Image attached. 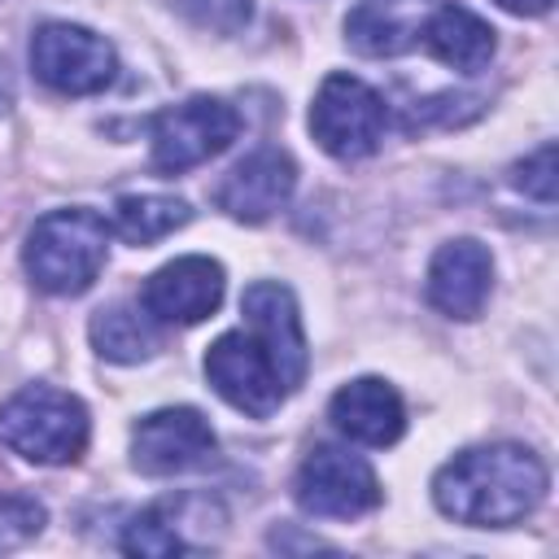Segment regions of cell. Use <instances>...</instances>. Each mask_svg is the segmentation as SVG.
<instances>
[{"label":"cell","instance_id":"cell-8","mask_svg":"<svg viewBox=\"0 0 559 559\" xmlns=\"http://www.w3.org/2000/svg\"><path fill=\"white\" fill-rule=\"evenodd\" d=\"M293 498L306 515L319 520H358L380 507V480L367 467V459L341 450V445H314L297 476H293Z\"/></svg>","mask_w":559,"mask_h":559},{"label":"cell","instance_id":"cell-11","mask_svg":"<svg viewBox=\"0 0 559 559\" xmlns=\"http://www.w3.org/2000/svg\"><path fill=\"white\" fill-rule=\"evenodd\" d=\"M493 288V258L480 240H450L428 262V301L445 319H476Z\"/></svg>","mask_w":559,"mask_h":559},{"label":"cell","instance_id":"cell-16","mask_svg":"<svg viewBox=\"0 0 559 559\" xmlns=\"http://www.w3.org/2000/svg\"><path fill=\"white\" fill-rule=\"evenodd\" d=\"M419 48L459 74H476L489 66L498 39L480 13L463 9V4H432L428 22L419 31Z\"/></svg>","mask_w":559,"mask_h":559},{"label":"cell","instance_id":"cell-20","mask_svg":"<svg viewBox=\"0 0 559 559\" xmlns=\"http://www.w3.org/2000/svg\"><path fill=\"white\" fill-rule=\"evenodd\" d=\"M44 507L31 493H0V555L26 546L44 528Z\"/></svg>","mask_w":559,"mask_h":559},{"label":"cell","instance_id":"cell-18","mask_svg":"<svg viewBox=\"0 0 559 559\" xmlns=\"http://www.w3.org/2000/svg\"><path fill=\"white\" fill-rule=\"evenodd\" d=\"M188 507L192 498H162L153 507H144L127 533H122V550L127 555H153V559H166V555H183L192 542H188Z\"/></svg>","mask_w":559,"mask_h":559},{"label":"cell","instance_id":"cell-15","mask_svg":"<svg viewBox=\"0 0 559 559\" xmlns=\"http://www.w3.org/2000/svg\"><path fill=\"white\" fill-rule=\"evenodd\" d=\"M437 0H358L345 17V39L362 57H397L419 44Z\"/></svg>","mask_w":559,"mask_h":559},{"label":"cell","instance_id":"cell-14","mask_svg":"<svg viewBox=\"0 0 559 559\" xmlns=\"http://www.w3.org/2000/svg\"><path fill=\"white\" fill-rule=\"evenodd\" d=\"M328 415L358 445H393L406 428V406H402L397 389L380 376H358V380L341 384L328 402Z\"/></svg>","mask_w":559,"mask_h":559},{"label":"cell","instance_id":"cell-13","mask_svg":"<svg viewBox=\"0 0 559 559\" xmlns=\"http://www.w3.org/2000/svg\"><path fill=\"white\" fill-rule=\"evenodd\" d=\"M293 183H297L293 157L280 148H258L218 183L214 201L236 223H266L275 210H284V201L293 197Z\"/></svg>","mask_w":559,"mask_h":559},{"label":"cell","instance_id":"cell-6","mask_svg":"<svg viewBox=\"0 0 559 559\" xmlns=\"http://www.w3.org/2000/svg\"><path fill=\"white\" fill-rule=\"evenodd\" d=\"M153 166L162 175H183L210 157H218L240 135V114L218 96H188L148 122Z\"/></svg>","mask_w":559,"mask_h":559},{"label":"cell","instance_id":"cell-21","mask_svg":"<svg viewBox=\"0 0 559 559\" xmlns=\"http://www.w3.org/2000/svg\"><path fill=\"white\" fill-rule=\"evenodd\" d=\"M179 9L201 26V31H214V35H236L249 13H253V0H179Z\"/></svg>","mask_w":559,"mask_h":559},{"label":"cell","instance_id":"cell-22","mask_svg":"<svg viewBox=\"0 0 559 559\" xmlns=\"http://www.w3.org/2000/svg\"><path fill=\"white\" fill-rule=\"evenodd\" d=\"M511 183H515L524 197L550 205V201H555V144L546 140L537 153H528L524 162H515V166H511Z\"/></svg>","mask_w":559,"mask_h":559},{"label":"cell","instance_id":"cell-5","mask_svg":"<svg viewBox=\"0 0 559 559\" xmlns=\"http://www.w3.org/2000/svg\"><path fill=\"white\" fill-rule=\"evenodd\" d=\"M384 96L376 87H367L354 74H328L314 92L310 105V131L319 140L323 153H332L336 162H358L367 153L380 148L384 140Z\"/></svg>","mask_w":559,"mask_h":559},{"label":"cell","instance_id":"cell-10","mask_svg":"<svg viewBox=\"0 0 559 559\" xmlns=\"http://www.w3.org/2000/svg\"><path fill=\"white\" fill-rule=\"evenodd\" d=\"M223 301V266L205 253H188L166 262L162 271L148 275L140 306L157 319V323H201L218 310Z\"/></svg>","mask_w":559,"mask_h":559},{"label":"cell","instance_id":"cell-9","mask_svg":"<svg viewBox=\"0 0 559 559\" xmlns=\"http://www.w3.org/2000/svg\"><path fill=\"white\" fill-rule=\"evenodd\" d=\"M218 450L214 428L192 406H166L135 424L131 432V467L144 476H179L205 467Z\"/></svg>","mask_w":559,"mask_h":559},{"label":"cell","instance_id":"cell-3","mask_svg":"<svg viewBox=\"0 0 559 559\" xmlns=\"http://www.w3.org/2000/svg\"><path fill=\"white\" fill-rule=\"evenodd\" d=\"M87 406L52 384H26L0 406V445L44 467L74 463L87 450Z\"/></svg>","mask_w":559,"mask_h":559},{"label":"cell","instance_id":"cell-12","mask_svg":"<svg viewBox=\"0 0 559 559\" xmlns=\"http://www.w3.org/2000/svg\"><path fill=\"white\" fill-rule=\"evenodd\" d=\"M240 314H245V328H253L266 341V349L275 354V362L284 371V384L297 389L306 380L310 349H306V332H301V314H297L293 293L275 280H258V284L245 288Z\"/></svg>","mask_w":559,"mask_h":559},{"label":"cell","instance_id":"cell-4","mask_svg":"<svg viewBox=\"0 0 559 559\" xmlns=\"http://www.w3.org/2000/svg\"><path fill=\"white\" fill-rule=\"evenodd\" d=\"M205 380L214 384V393L227 406H236L253 419L275 415L280 402L293 393L284 384L275 354L266 349V341L253 328H231L205 349Z\"/></svg>","mask_w":559,"mask_h":559},{"label":"cell","instance_id":"cell-2","mask_svg":"<svg viewBox=\"0 0 559 559\" xmlns=\"http://www.w3.org/2000/svg\"><path fill=\"white\" fill-rule=\"evenodd\" d=\"M105 258H109V223L87 205L48 210L44 218H35L22 249L26 275L35 280V288L52 297H74L92 288Z\"/></svg>","mask_w":559,"mask_h":559},{"label":"cell","instance_id":"cell-7","mask_svg":"<svg viewBox=\"0 0 559 559\" xmlns=\"http://www.w3.org/2000/svg\"><path fill=\"white\" fill-rule=\"evenodd\" d=\"M31 70L61 96H92L114 83V44L74 22H44L31 35Z\"/></svg>","mask_w":559,"mask_h":559},{"label":"cell","instance_id":"cell-23","mask_svg":"<svg viewBox=\"0 0 559 559\" xmlns=\"http://www.w3.org/2000/svg\"><path fill=\"white\" fill-rule=\"evenodd\" d=\"M507 13H520V17H542V13H550V4L555 0H498Z\"/></svg>","mask_w":559,"mask_h":559},{"label":"cell","instance_id":"cell-24","mask_svg":"<svg viewBox=\"0 0 559 559\" xmlns=\"http://www.w3.org/2000/svg\"><path fill=\"white\" fill-rule=\"evenodd\" d=\"M9 105H13V83H9V74H4V61H0V118L9 114Z\"/></svg>","mask_w":559,"mask_h":559},{"label":"cell","instance_id":"cell-1","mask_svg":"<svg viewBox=\"0 0 559 559\" xmlns=\"http://www.w3.org/2000/svg\"><path fill=\"white\" fill-rule=\"evenodd\" d=\"M546 498V463L515 441H493L454 454L432 476V502L441 515L472 528H507L537 511Z\"/></svg>","mask_w":559,"mask_h":559},{"label":"cell","instance_id":"cell-17","mask_svg":"<svg viewBox=\"0 0 559 559\" xmlns=\"http://www.w3.org/2000/svg\"><path fill=\"white\" fill-rule=\"evenodd\" d=\"M157 319L144 306L114 301L92 314V345L109 362H144L157 349Z\"/></svg>","mask_w":559,"mask_h":559},{"label":"cell","instance_id":"cell-19","mask_svg":"<svg viewBox=\"0 0 559 559\" xmlns=\"http://www.w3.org/2000/svg\"><path fill=\"white\" fill-rule=\"evenodd\" d=\"M192 218L188 201L179 197H162V192H144V197H118L114 205V231L127 240V245H157L162 236H170L175 227H183Z\"/></svg>","mask_w":559,"mask_h":559}]
</instances>
